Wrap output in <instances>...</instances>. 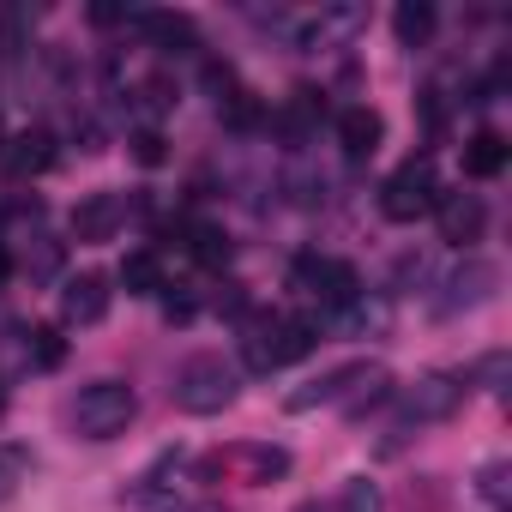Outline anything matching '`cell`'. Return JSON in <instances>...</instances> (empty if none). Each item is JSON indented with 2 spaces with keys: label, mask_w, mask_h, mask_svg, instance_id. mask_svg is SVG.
Segmentation results:
<instances>
[{
  "label": "cell",
  "mask_w": 512,
  "mask_h": 512,
  "mask_svg": "<svg viewBox=\"0 0 512 512\" xmlns=\"http://www.w3.org/2000/svg\"><path fill=\"white\" fill-rule=\"evenodd\" d=\"M25 338H31V356H37V368H61L67 344H61V332H55V326H31Z\"/></svg>",
  "instance_id": "cell-23"
},
{
  "label": "cell",
  "mask_w": 512,
  "mask_h": 512,
  "mask_svg": "<svg viewBox=\"0 0 512 512\" xmlns=\"http://www.w3.org/2000/svg\"><path fill=\"white\" fill-rule=\"evenodd\" d=\"M235 398H241V374H235L229 356L199 350V356H187V362L175 368V404H181L187 416H217V410H229Z\"/></svg>",
  "instance_id": "cell-1"
},
{
  "label": "cell",
  "mask_w": 512,
  "mask_h": 512,
  "mask_svg": "<svg viewBox=\"0 0 512 512\" xmlns=\"http://www.w3.org/2000/svg\"><path fill=\"white\" fill-rule=\"evenodd\" d=\"M380 139H386V121H380V109H368V103H350V109L338 115V145H344V157H350V163L374 157V151H380Z\"/></svg>",
  "instance_id": "cell-12"
},
{
  "label": "cell",
  "mask_w": 512,
  "mask_h": 512,
  "mask_svg": "<svg viewBox=\"0 0 512 512\" xmlns=\"http://www.w3.org/2000/svg\"><path fill=\"white\" fill-rule=\"evenodd\" d=\"M338 512H386L380 482H374V476H350V482L338 488Z\"/></svg>",
  "instance_id": "cell-20"
},
{
  "label": "cell",
  "mask_w": 512,
  "mask_h": 512,
  "mask_svg": "<svg viewBox=\"0 0 512 512\" xmlns=\"http://www.w3.org/2000/svg\"><path fill=\"white\" fill-rule=\"evenodd\" d=\"M109 302H115V290L103 272H73L61 284V326H97V320H109Z\"/></svg>",
  "instance_id": "cell-10"
},
{
  "label": "cell",
  "mask_w": 512,
  "mask_h": 512,
  "mask_svg": "<svg viewBox=\"0 0 512 512\" xmlns=\"http://www.w3.org/2000/svg\"><path fill=\"white\" fill-rule=\"evenodd\" d=\"M440 175H434V163L428 157H410L404 169H392L386 181H380V217H392V223H416V217H428L434 205H440Z\"/></svg>",
  "instance_id": "cell-4"
},
{
  "label": "cell",
  "mask_w": 512,
  "mask_h": 512,
  "mask_svg": "<svg viewBox=\"0 0 512 512\" xmlns=\"http://www.w3.org/2000/svg\"><path fill=\"white\" fill-rule=\"evenodd\" d=\"M464 392H470L464 374H422L398 392V410H404V422H446V416H458Z\"/></svg>",
  "instance_id": "cell-7"
},
{
  "label": "cell",
  "mask_w": 512,
  "mask_h": 512,
  "mask_svg": "<svg viewBox=\"0 0 512 512\" xmlns=\"http://www.w3.org/2000/svg\"><path fill=\"white\" fill-rule=\"evenodd\" d=\"M368 368H374V362H338V368H326L320 380H308V386L284 392V410H290V416H302V410H320V404H344V398L368 380Z\"/></svg>",
  "instance_id": "cell-9"
},
{
  "label": "cell",
  "mask_w": 512,
  "mask_h": 512,
  "mask_svg": "<svg viewBox=\"0 0 512 512\" xmlns=\"http://www.w3.org/2000/svg\"><path fill=\"white\" fill-rule=\"evenodd\" d=\"M139 31L157 43V49H199V31H193V19L187 13H139Z\"/></svg>",
  "instance_id": "cell-16"
},
{
  "label": "cell",
  "mask_w": 512,
  "mask_h": 512,
  "mask_svg": "<svg viewBox=\"0 0 512 512\" xmlns=\"http://www.w3.org/2000/svg\"><path fill=\"white\" fill-rule=\"evenodd\" d=\"M55 157H61V151H55V133H49V127H25V133H13V145H7L13 175H43Z\"/></svg>",
  "instance_id": "cell-14"
},
{
  "label": "cell",
  "mask_w": 512,
  "mask_h": 512,
  "mask_svg": "<svg viewBox=\"0 0 512 512\" xmlns=\"http://www.w3.org/2000/svg\"><path fill=\"white\" fill-rule=\"evenodd\" d=\"M133 157H139L145 169H157V163L169 157V145H163V133H157V127H139V133H133Z\"/></svg>",
  "instance_id": "cell-25"
},
{
  "label": "cell",
  "mask_w": 512,
  "mask_h": 512,
  "mask_svg": "<svg viewBox=\"0 0 512 512\" xmlns=\"http://www.w3.org/2000/svg\"><path fill=\"white\" fill-rule=\"evenodd\" d=\"M296 284L314 302H326V308H356V296H362L356 266L350 260H332V253H302V260H296Z\"/></svg>",
  "instance_id": "cell-6"
},
{
  "label": "cell",
  "mask_w": 512,
  "mask_h": 512,
  "mask_svg": "<svg viewBox=\"0 0 512 512\" xmlns=\"http://www.w3.org/2000/svg\"><path fill=\"white\" fill-rule=\"evenodd\" d=\"M187 235H193V260H205V266H223L229 260V235L217 223H193Z\"/></svg>",
  "instance_id": "cell-21"
},
{
  "label": "cell",
  "mask_w": 512,
  "mask_h": 512,
  "mask_svg": "<svg viewBox=\"0 0 512 512\" xmlns=\"http://www.w3.org/2000/svg\"><path fill=\"white\" fill-rule=\"evenodd\" d=\"M25 470H31V452H25V446H0V500L19 488Z\"/></svg>",
  "instance_id": "cell-24"
},
{
  "label": "cell",
  "mask_w": 512,
  "mask_h": 512,
  "mask_svg": "<svg viewBox=\"0 0 512 512\" xmlns=\"http://www.w3.org/2000/svg\"><path fill=\"white\" fill-rule=\"evenodd\" d=\"M121 223H127V199L121 193H85L79 205H73V241H115L121 235Z\"/></svg>",
  "instance_id": "cell-11"
},
{
  "label": "cell",
  "mask_w": 512,
  "mask_h": 512,
  "mask_svg": "<svg viewBox=\"0 0 512 512\" xmlns=\"http://www.w3.org/2000/svg\"><path fill=\"white\" fill-rule=\"evenodd\" d=\"M290 470V452L284 446H229V452H211V458H199V482H223V476H235V482H278Z\"/></svg>",
  "instance_id": "cell-5"
},
{
  "label": "cell",
  "mask_w": 512,
  "mask_h": 512,
  "mask_svg": "<svg viewBox=\"0 0 512 512\" xmlns=\"http://www.w3.org/2000/svg\"><path fill=\"white\" fill-rule=\"evenodd\" d=\"M434 217H440V235H446L452 247H464V241H476V235H482V223H488V205H482L476 193H440Z\"/></svg>",
  "instance_id": "cell-13"
},
{
  "label": "cell",
  "mask_w": 512,
  "mask_h": 512,
  "mask_svg": "<svg viewBox=\"0 0 512 512\" xmlns=\"http://www.w3.org/2000/svg\"><path fill=\"white\" fill-rule=\"evenodd\" d=\"M314 350V320H296V314H260L247 326V368L253 374H278L290 362H302Z\"/></svg>",
  "instance_id": "cell-2"
},
{
  "label": "cell",
  "mask_w": 512,
  "mask_h": 512,
  "mask_svg": "<svg viewBox=\"0 0 512 512\" xmlns=\"http://www.w3.org/2000/svg\"><path fill=\"white\" fill-rule=\"evenodd\" d=\"M440 290H446V296L434 302V314H440V320H458V314L482 308V302L500 290V266H494V260H482V253H470V260H464Z\"/></svg>",
  "instance_id": "cell-8"
},
{
  "label": "cell",
  "mask_w": 512,
  "mask_h": 512,
  "mask_svg": "<svg viewBox=\"0 0 512 512\" xmlns=\"http://www.w3.org/2000/svg\"><path fill=\"white\" fill-rule=\"evenodd\" d=\"M506 157H512V145H506L500 133H470V139H464V175H470V181H494V175L506 169Z\"/></svg>",
  "instance_id": "cell-15"
},
{
  "label": "cell",
  "mask_w": 512,
  "mask_h": 512,
  "mask_svg": "<svg viewBox=\"0 0 512 512\" xmlns=\"http://www.w3.org/2000/svg\"><path fill=\"white\" fill-rule=\"evenodd\" d=\"M25 272H31V278H55V272H61V241L37 235V247H25Z\"/></svg>",
  "instance_id": "cell-22"
},
{
  "label": "cell",
  "mask_w": 512,
  "mask_h": 512,
  "mask_svg": "<svg viewBox=\"0 0 512 512\" xmlns=\"http://www.w3.org/2000/svg\"><path fill=\"white\" fill-rule=\"evenodd\" d=\"M133 416H139V392H133L127 380H91V386L73 398V428H79V440H115V434L133 428Z\"/></svg>",
  "instance_id": "cell-3"
},
{
  "label": "cell",
  "mask_w": 512,
  "mask_h": 512,
  "mask_svg": "<svg viewBox=\"0 0 512 512\" xmlns=\"http://www.w3.org/2000/svg\"><path fill=\"white\" fill-rule=\"evenodd\" d=\"M121 284H127V296H157L163 290V260L151 247L127 253V260H121Z\"/></svg>",
  "instance_id": "cell-19"
},
{
  "label": "cell",
  "mask_w": 512,
  "mask_h": 512,
  "mask_svg": "<svg viewBox=\"0 0 512 512\" xmlns=\"http://www.w3.org/2000/svg\"><path fill=\"white\" fill-rule=\"evenodd\" d=\"M296 512H326V506H320V500H302V506H296Z\"/></svg>",
  "instance_id": "cell-27"
},
{
  "label": "cell",
  "mask_w": 512,
  "mask_h": 512,
  "mask_svg": "<svg viewBox=\"0 0 512 512\" xmlns=\"http://www.w3.org/2000/svg\"><path fill=\"white\" fill-rule=\"evenodd\" d=\"M434 25H440V13L428 7V0H398V13H392V37H398L404 49H428Z\"/></svg>",
  "instance_id": "cell-17"
},
{
  "label": "cell",
  "mask_w": 512,
  "mask_h": 512,
  "mask_svg": "<svg viewBox=\"0 0 512 512\" xmlns=\"http://www.w3.org/2000/svg\"><path fill=\"white\" fill-rule=\"evenodd\" d=\"M476 500H482L488 512H512V464H506V458H488V464L476 470Z\"/></svg>",
  "instance_id": "cell-18"
},
{
  "label": "cell",
  "mask_w": 512,
  "mask_h": 512,
  "mask_svg": "<svg viewBox=\"0 0 512 512\" xmlns=\"http://www.w3.org/2000/svg\"><path fill=\"white\" fill-rule=\"evenodd\" d=\"M500 374H506V356H500V350L476 362V380H488V386H500Z\"/></svg>",
  "instance_id": "cell-26"
}]
</instances>
